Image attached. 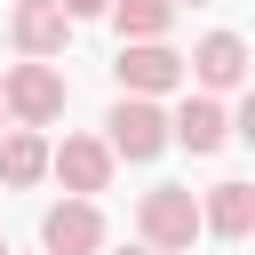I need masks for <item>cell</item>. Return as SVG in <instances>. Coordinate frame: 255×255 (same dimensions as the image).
Listing matches in <instances>:
<instances>
[{"instance_id":"obj_1","label":"cell","mask_w":255,"mask_h":255,"mask_svg":"<svg viewBox=\"0 0 255 255\" xmlns=\"http://www.w3.org/2000/svg\"><path fill=\"white\" fill-rule=\"evenodd\" d=\"M64 104H72V88H64L56 64H8V80H0V112H8L16 128H48V120H64Z\"/></svg>"},{"instance_id":"obj_2","label":"cell","mask_w":255,"mask_h":255,"mask_svg":"<svg viewBox=\"0 0 255 255\" xmlns=\"http://www.w3.org/2000/svg\"><path fill=\"white\" fill-rule=\"evenodd\" d=\"M135 223H143V247H151V255H183V247L199 239V199H191L183 183H159V191H143Z\"/></svg>"},{"instance_id":"obj_3","label":"cell","mask_w":255,"mask_h":255,"mask_svg":"<svg viewBox=\"0 0 255 255\" xmlns=\"http://www.w3.org/2000/svg\"><path fill=\"white\" fill-rule=\"evenodd\" d=\"M104 128H112V135H104L112 159H159V151H167V112L143 104V96H120Z\"/></svg>"},{"instance_id":"obj_4","label":"cell","mask_w":255,"mask_h":255,"mask_svg":"<svg viewBox=\"0 0 255 255\" xmlns=\"http://www.w3.org/2000/svg\"><path fill=\"white\" fill-rule=\"evenodd\" d=\"M112 72H120V88H128V96H143V104H151V96H167V88H183V56H175L167 40H128Z\"/></svg>"},{"instance_id":"obj_5","label":"cell","mask_w":255,"mask_h":255,"mask_svg":"<svg viewBox=\"0 0 255 255\" xmlns=\"http://www.w3.org/2000/svg\"><path fill=\"white\" fill-rule=\"evenodd\" d=\"M48 175H64V191H72V199L112 191V151H104V135H64V143L48 151Z\"/></svg>"},{"instance_id":"obj_6","label":"cell","mask_w":255,"mask_h":255,"mask_svg":"<svg viewBox=\"0 0 255 255\" xmlns=\"http://www.w3.org/2000/svg\"><path fill=\"white\" fill-rule=\"evenodd\" d=\"M40 247H48V255H96V247H104L96 199H56V207L40 215Z\"/></svg>"},{"instance_id":"obj_7","label":"cell","mask_w":255,"mask_h":255,"mask_svg":"<svg viewBox=\"0 0 255 255\" xmlns=\"http://www.w3.org/2000/svg\"><path fill=\"white\" fill-rule=\"evenodd\" d=\"M8 32H16V48L40 64V56H64V40H72V16H64L56 0H16Z\"/></svg>"},{"instance_id":"obj_8","label":"cell","mask_w":255,"mask_h":255,"mask_svg":"<svg viewBox=\"0 0 255 255\" xmlns=\"http://www.w3.org/2000/svg\"><path fill=\"white\" fill-rule=\"evenodd\" d=\"M191 80H199L207 96H231V88L247 80V40H239V32H207V40L191 48Z\"/></svg>"},{"instance_id":"obj_9","label":"cell","mask_w":255,"mask_h":255,"mask_svg":"<svg viewBox=\"0 0 255 255\" xmlns=\"http://www.w3.org/2000/svg\"><path fill=\"white\" fill-rule=\"evenodd\" d=\"M167 143H183V151H223V143H231V112H223L215 96H183L175 120H167Z\"/></svg>"},{"instance_id":"obj_10","label":"cell","mask_w":255,"mask_h":255,"mask_svg":"<svg viewBox=\"0 0 255 255\" xmlns=\"http://www.w3.org/2000/svg\"><path fill=\"white\" fill-rule=\"evenodd\" d=\"M199 231L247 239V231H255V183H215V191L199 199Z\"/></svg>"},{"instance_id":"obj_11","label":"cell","mask_w":255,"mask_h":255,"mask_svg":"<svg viewBox=\"0 0 255 255\" xmlns=\"http://www.w3.org/2000/svg\"><path fill=\"white\" fill-rule=\"evenodd\" d=\"M40 175H48V135L40 128H8L0 135V183L8 191H32Z\"/></svg>"},{"instance_id":"obj_12","label":"cell","mask_w":255,"mask_h":255,"mask_svg":"<svg viewBox=\"0 0 255 255\" xmlns=\"http://www.w3.org/2000/svg\"><path fill=\"white\" fill-rule=\"evenodd\" d=\"M104 16L120 24V40H167V24H175V8H167V0H112Z\"/></svg>"},{"instance_id":"obj_13","label":"cell","mask_w":255,"mask_h":255,"mask_svg":"<svg viewBox=\"0 0 255 255\" xmlns=\"http://www.w3.org/2000/svg\"><path fill=\"white\" fill-rule=\"evenodd\" d=\"M56 8H64V16H72V24H80V16H104V8H112V0H56Z\"/></svg>"},{"instance_id":"obj_14","label":"cell","mask_w":255,"mask_h":255,"mask_svg":"<svg viewBox=\"0 0 255 255\" xmlns=\"http://www.w3.org/2000/svg\"><path fill=\"white\" fill-rule=\"evenodd\" d=\"M120 255H151V247H120Z\"/></svg>"},{"instance_id":"obj_15","label":"cell","mask_w":255,"mask_h":255,"mask_svg":"<svg viewBox=\"0 0 255 255\" xmlns=\"http://www.w3.org/2000/svg\"><path fill=\"white\" fill-rule=\"evenodd\" d=\"M167 8H175V0H167ZM191 8H207V0H191Z\"/></svg>"},{"instance_id":"obj_16","label":"cell","mask_w":255,"mask_h":255,"mask_svg":"<svg viewBox=\"0 0 255 255\" xmlns=\"http://www.w3.org/2000/svg\"><path fill=\"white\" fill-rule=\"evenodd\" d=\"M0 128H8V112H0Z\"/></svg>"},{"instance_id":"obj_17","label":"cell","mask_w":255,"mask_h":255,"mask_svg":"<svg viewBox=\"0 0 255 255\" xmlns=\"http://www.w3.org/2000/svg\"><path fill=\"white\" fill-rule=\"evenodd\" d=\"M0 255H8V239H0Z\"/></svg>"}]
</instances>
